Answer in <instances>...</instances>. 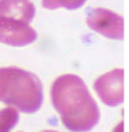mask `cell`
<instances>
[{"instance_id": "5b68a950", "label": "cell", "mask_w": 129, "mask_h": 132, "mask_svg": "<svg viewBox=\"0 0 129 132\" xmlns=\"http://www.w3.org/2000/svg\"><path fill=\"white\" fill-rule=\"evenodd\" d=\"M37 38V32L28 23L0 18V43L11 46H26Z\"/></svg>"}, {"instance_id": "ba28073f", "label": "cell", "mask_w": 129, "mask_h": 132, "mask_svg": "<svg viewBox=\"0 0 129 132\" xmlns=\"http://www.w3.org/2000/svg\"><path fill=\"white\" fill-rule=\"evenodd\" d=\"M85 2L86 0H42V6L47 9L66 8L73 11L83 7Z\"/></svg>"}, {"instance_id": "6da1fadb", "label": "cell", "mask_w": 129, "mask_h": 132, "mask_svg": "<svg viewBox=\"0 0 129 132\" xmlns=\"http://www.w3.org/2000/svg\"><path fill=\"white\" fill-rule=\"evenodd\" d=\"M51 102L70 131H90L100 119L99 107L78 75L58 77L51 86Z\"/></svg>"}, {"instance_id": "7a4b0ae2", "label": "cell", "mask_w": 129, "mask_h": 132, "mask_svg": "<svg viewBox=\"0 0 129 132\" xmlns=\"http://www.w3.org/2000/svg\"><path fill=\"white\" fill-rule=\"evenodd\" d=\"M0 102L25 114L39 111L43 103L41 80L22 68L0 67Z\"/></svg>"}, {"instance_id": "3957f363", "label": "cell", "mask_w": 129, "mask_h": 132, "mask_svg": "<svg viewBox=\"0 0 129 132\" xmlns=\"http://www.w3.org/2000/svg\"><path fill=\"white\" fill-rule=\"evenodd\" d=\"M86 23L88 28L109 39H123V18L106 8H94L88 12Z\"/></svg>"}, {"instance_id": "8992f818", "label": "cell", "mask_w": 129, "mask_h": 132, "mask_svg": "<svg viewBox=\"0 0 129 132\" xmlns=\"http://www.w3.org/2000/svg\"><path fill=\"white\" fill-rule=\"evenodd\" d=\"M36 9L30 0H0V18L13 19L29 24Z\"/></svg>"}, {"instance_id": "277c9868", "label": "cell", "mask_w": 129, "mask_h": 132, "mask_svg": "<svg viewBox=\"0 0 129 132\" xmlns=\"http://www.w3.org/2000/svg\"><path fill=\"white\" fill-rule=\"evenodd\" d=\"M94 90L108 107H118L123 102V70H115L100 75L95 80Z\"/></svg>"}, {"instance_id": "52a82bcc", "label": "cell", "mask_w": 129, "mask_h": 132, "mask_svg": "<svg viewBox=\"0 0 129 132\" xmlns=\"http://www.w3.org/2000/svg\"><path fill=\"white\" fill-rule=\"evenodd\" d=\"M19 122V111L16 108H5L0 110V132L11 131Z\"/></svg>"}]
</instances>
